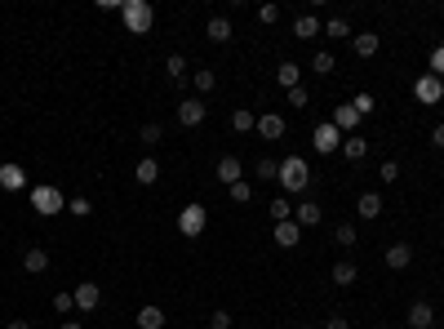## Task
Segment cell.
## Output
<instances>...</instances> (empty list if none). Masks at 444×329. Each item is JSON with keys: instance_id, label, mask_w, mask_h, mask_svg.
<instances>
[{"instance_id": "6da1fadb", "label": "cell", "mask_w": 444, "mask_h": 329, "mask_svg": "<svg viewBox=\"0 0 444 329\" xmlns=\"http://www.w3.org/2000/svg\"><path fill=\"white\" fill-rule=\"evenodd\" d=\"M120 18H125V27L134 36H143V32H151V23H156V9H151V0H125V5H120Z\"/></svg>"}, {"instance_id": "7a4b0ae2", "label": "cell", "mask_w": 444, "mask_h": 329, "mask_svg": "<svg viewBox=\"0 0 444 329\" xmlns=\"http://www.w3.org/2000/svg\"><path fill=\"white\" fill-rule=\"evenodd\" d=\"M276 183L285 187V192H307V183H311V169H307V161H302V156H289V161H280Z\"/></svg>"}, {"instance_id": "3957f363", "label": "cell", "mask_w": 444, "mask_h": 329, "mask_svg": "<svg viewBox=\"0 0 444 329\" xmlns=\"http://www.w3.org/2000/svg\"><path fill=\"white\" fill-rule=\"evenodd\" d=\"M32 205H36V214L54 218V214H62V209H67V196H62L58 187H32Z\"/></svg>"}, {"instance_id": "277c9868", "label": "cell", "mask_w": 444, "mask_h": 329, "mask_svg": "<svg viewBox=\"0 0 444 329\" xmlns=\"http://www.w3.org/2000/svg\"><path fill=\"white\" fill-rule=\"evenodd\" d=\"M205 227H209V214H205V205H187V209L178 214V231H183L187 240H196Z\"/></svg>"}, {"instance_id": "5b68a950", "label": "cell", "mask_w": 444, "mask_h": 329, "mask_svg": "<svg viewBox=\"0 0 444 329\" xmlns=\"http://www.w3.org/2000/svg\"><path fill=\"white\" fill-rule=\"evenodd\" d=\"M311 147H316L320 156L338 152V147H342V129H338L334 120H325V125H316V134H311Z\"/></svg>"}, {"instance_id": "8992f818", "label": "cell", "mask_w": 444, "mask_h": 329, "mask_svg": "<svg viewBox=\"0 0 444 329\" xmlns=\"http://www.w3.org/2000/svg\"><path fill=\"white\" fill-rule=\"evenodd\" d=\"M413 98L427 102V107H436V102L444 98V80L431 76V71H427V76H418V84H413Z\"/></svg>"}, {"instance_id": "52a82bcc", "label": "cell", "mask_w": 444, "mask_h": 329, "mask_svg": "<svg viewBox=\"0 0 444 329\" xmlns=\"http://www.w3.org/2000/svg\"><path fill=\"white\" fill-rule=\"evenodd\" d=\"M205 116H209V107H205V98H183V102H178V120H183L187 129L205 125Z\"/></svg>"}, {"instance_id": "ba28073f", "label": "cell", "mask_w": 444, "mask_h": 329, "mask_svg": "<svg viewBox=\"0 0 444 329\" xmlns=\"http://www.w3.org/2000/svg\"><path fill=\"white\" fill-rule=\"evenodd\" d=\"M71 298H75V307H80V312H93V307L102 303V289L93 285V280H80V285L71 289Z\"/></svg>"}, {"instance_id": "9c48e42d", "label": "cell", "mask_w": 444, "mask_h": 329, "mask_svg": "<svg viewBox=\"0 0 444 329\" xmlns=\"http://www.w3.org/2000/svg\"><path fill=\"white\" fill-rule=\"evenodd\" d=\"M298 240H302V227H298L294 218L276 223V245H280V249H298Z\"/></svg>"}, {"instance_id": "30bf717a", "label": "cell", "mask_w": 444, "mask_h": 329, "mask_svg": "<svg viewBox=\"0 0 444 329\" xmlns=\"http://www.w3.org/2000/svg\"><path fill=\"white\" fill-rule=\"evenodd\" d=\"M0 187H5V192H23L27 187V174H23V165H0Z\"/></svg>"}, {"instance_id": "8fae6325", "label": "cell", "mask_w": 444, "mask_h": 329, "mask_svg": "<svg viewBox=\"0 0 444 329\" xmlns=\"http://www.w3.org/2000/svg\"><path fill=\"white\" fill-rule=\"evenodd\" d=\"M351 49H355V58H373V54L382 49V36L360 32V36H351Z\"/></svg>"}, {"instance_id": "7c38bea8", "label": "cell", "mask_w": 444, "mask_h": 329, "mask_svg": "<svg viewBox=\"0 0 444 329\" xmlns=\"http://www.w3.org/2000/svg\"><path fill=\"white\" fill-rule=\"evenodd\" d=\"M258 134L262 138H280L285 134V116H280V111H262L258 116Z\"/></svg>"}, {"instance_id": "4fadbf2b", "label": "cell", "mask_w": 444, "mask_h": 329, "mask_svg": "<svg viewBox=\"0 0 444 329\" xmlns=\"http://www.w3.org/2000/svg\"><path fill=\"white\" fill-rule=\"evenodd\" d=\"M320 218H325V214H320L316 201H302L298 209H294V223H298V227H320Z\"/></svg>"}, {"instance_id": "5bb4252c", "label": "cell", "mask_w": 444, "mask_h": 329, "mask_svg": "<svg viewBox=\"0 0 444 329\" xmlns=\"http://www.w3.org/2000/svg\"><path fill=\"white\" fill-rule=\"evenodd\" d=\"M431 325H436L431 303H413V307H409V329H431Z\"/></svg>"}, {"instance_id": "9a60e30c", "label": "cell", "mask_w": 444, "mask_h": 329, "mask_svg": "<svg viewBox=\"0 0 444 329\" xmlns=\"http://www.w3.org/2000/svg\"><path fill=\"white\" fill-rule=\"evenodd\" d=\"M334 125L347 134V129H355V125H360V111H355L351 102H342V107H334Z\"/></svg>"}, {"instance_id": "2e32d148", "label": "cell", "mask_w": 444, "mask_h": 329, "mask_svg": "<svg viewBox=\"0 0 444 329\" xmlns=\"http://www.w3.org/2000/svg\"><path fill=\"white\" fill-rule=\"evenodd\" d=\"M205 32H209V41H213V45H226V41H231V23H226L222 14H213Z\"/></svg>"}, {"instance_id": "e0dca14e", "label": "cell", "mask_w": 444, "mask_h": 329, "mask_svg": "<svg viewBox=\"0 0 444 329\" xmlns=\"http://www.w3.org/2000/svg\"><path fill=\"white\" fill-rule=\"evenodd\" d=\"M409 262H413V249L409 245H391V249H386V267H391V271H404Z\"/></svg>"}, {"instance_id": "ac0fdd59", "label": "cell", "mask_w": 444, "mask_h": 329, "mask_svg": "<svg viewBox=\"0 0 444 329\" xmlns=\"http://www.w3.org/2000/svg\"><path fill=\"white\" fill-rule=\"evenodd\" d=\"M138 329H165V312H160L156 303H147L143 312H138Z\"/></svg>"}, {"instance_id": "d6986e66", "label": "cell", "mask_w": 444, "mask_h": 329, "mask_svg": "<svg viewBox=\"0 0 444 329\" xmlns=\"http://www.w3.org/2000/svg\"><path fill=\"white\" fill-rule=\"evenodd\" d=\"M231 129L235 134H249V129H258V116H253L249 107H235L231 111Z\"/></svg>"}, {"instance_id": "ffe728a7", "label": "cell", "mask_w": 444, "mask_h": 329, "mask_svg": "<svg viewBox=\"0 0 444 329\" xmlns=\"http://www.w3.org/2000/svg\"><path fill=\"white\" fill-rule=\"evenodd\" d=\"M23 267L32 271V276H40V271H49V253H45V249H27L23 253Z\"/></svg>"}, {"instance_id": "44dd1931", "label": "cell", "mask_w": 444, "mask_h": 329, "mask_svg": "<svg viewBox=\"0 0 444 329\" xmlns=\"http://www.w3.org/2000/svg\"><path fill=\"white\" fill-rule=\"evenodd\" d=\"M355 209H360L364 218H377V214H382V196H377V192H360V201H355Z\"/></svg>"}, {"instance_id": "7402d4cb", "label": "cell", "mask_w": 444, "mask_h": 329, "mask_svg": "<svg viewBox=\"0 0 444 329\" xmlns=\"http://www.w3.org/2000/svg\"><path fill=\"white\" fill-rule=\"evenodd\" d=\"M294 32H298V41H311V36H320V18L316 14H302L294 23Z\"/></svg>"}, {"instance_id": "603a6c76", "label": "cell", "mask_w": 444, "mask_h": 329, "mask_svg": "<svg viewBox=\"0 0 444 329\" xmlns=\"http://www.w3.org/2000/svg\"><path fill=\"white\" fill-rule=\"evenodd\" d=\"M320 32H325L329 41H351V27H347V18H329Z\"/></svg>"}, {"instance_id": "cb8c5ba5", "label": "cell", "mask_w": 444, "mask_h": 329, "mask_svg": "<svg viewBox=\"0 0 444 329\" xmlns=\"http://www.w3.org/2000/svg\"><path fill=\"white\" fill-rule=\"evenodd\" d=\"M218 178H222L226 187L240 183V161H235V156H222V161H218Z\"/></svg>"}, {"instance_id": "d4e9b609", "label": "cell", "mask_w": 444, "mask_h": 329, "mask_svg": "<svg viewBox=\"0 0 444 329\" xmlns=\"http://www.w3.org/2000/svg\"><path fill=\"white\" fill-rule=\"evenodd\" d=\"M355 276H360L355 262H334V285H355Z\"/></svg>"}, {"instance_id": "484cf974", "label": "cell", "mask_w": 444, "mask_h": 329, "mask_svg": "<svg viewBox=\"0 0 444 329\" xmlns=\"http://www.w3.org/2000/svg\"><path fill=\"white\" fill-rule=\"evenodd\" d=\"M364 152H369V143H364V138H342V156L347 161H364Z\"/></svg>"}, {"instance_id": "4316f807", "label": "cell", "mask_w": 444, "mask_h": 329, "mask_svg": "<svg viewBox=\"0 0 444 329\" xmlns=\"http://www.w3.org/2000/svg\"><path fill=\"white\" fill-rule=\"evenodd\" d=\"M134 178H138V183H143V187H151V183H156V178H160V165H156V161H151V156H147V161H138Z\"/></svg>"}, {"instance_id": "83f0119b", "label": "cell", "mask_w": 444, "mask_h": 329, "mask_svg": "<svg viewBox=\"0 0 444 329\" xmlns=\"http://www.w3.org/2000/svg\"><path fill=\"white\" fill-rule=\"evenodd\" d=\"M298 76H302L298 63H280V67H276V80L285 84V89H298Z\"/></svg>"}, {"instance_id": "f1b7e54d", "label": "cell", "mask_w": 444, "mask_h": 329, "mask_svg": "<svg viewBox=\"0 0 444 329\" xmlns=\"http://www.w3.org/2000/svg\"><path fill=\"white\" fill-rule=\"evenodd\" d=\"M165 71H169V80H183L187 76V58H183V54H169V58H165Z\"/></svg>"}, {"instance_id": "f546056e", "label": "cell", "mask_w": 444, "mask_h": 329, "mask_svg": "<svg viewBox=\"0 0 444 329\" xmlns=\"http://www.w3.org/2000/svg\"><path fill=\"white\" fill-rule=\"evenodd\" d=\"M334 240H338L342 249H351V245H355V223H338V227H334Z\"/></svg>"}, {"instance_id": "4dcf8cb0", "label": "cell", "mask_w": 444, "mask_h": 329, "mask_svg": "<svg viewBox=\"0 0 444 329\" xmlns=\"http://www.w3.org/2000/svg\"><path fill=\"white\" fill-rule=\"evenodd\" d=\"M271 218H276V223L294 218V205H289V196H276V201H271Z\"/></svg>"}, {"instance_id": "1f68e13d", "label": "cell", "mask_w": 444, "mask_h": 329, "mask_svg": "<svg viewBox=\"0 0 444 329\" xmlns=\"http://www.w3.org/2000/svg\"><path fill=\"white\" fill-rule=\"evenodd\" d=\"M191 80H196V89H200V93H209V89H213V84H218V76H213V71H209V67H200V71H191Z\"/></svg>"}, {"instance_id": "d6a6232c", "label": "cell", "mask_w": 444, "mask_h": 329, "mask_svg": "<svg viewBox=\"0 0 444 329\" xmlns=\"http://www.w3.org/2000/svg\"><path fill=\"white\" fill-rule=\"evenodd\" d=\"M231 201L235 205H249L253 201V183H244V178H240V183H231Z\"/></svg>"}, {"instance_id": "836d02e7", "label": "cell", "mask_w": 444, "mask_h": 329, "mask_svg": "<svg viewBox=\"0 0 444 329\" xmlns=\"http://www.w3.org/2000/svg\"><path fill=\"white\" fill-rule=\"evenodd\" d=\"M311 67H316L320 76H334V71H338V63H334V54H316V58H311Z\"/></svg>"}, {"instance_id": "e575fe53", "label": "cell", "mask_w": 444, "mask_h": 329, "mask_svg": "<svg viewBox=\"0 0 444 329\" xmlns=\"http://www.w3.org/2000/svg\"><path fill=\"white\" fill-rule=\"evenodd\" d=\"M351 107L360 111V120H364V116H369V111L377 107V102H373V93H355V98H351Z\"/></svg>"}, {"instance_id": "d590c367", "label": "cell", "mask_w": 444, "mask_h": 329, "mask_svg": "<svg viewBox=\"0 0 444 329\" xmlns=\"http://www.w3.org/2000/svg\"><path fill=\"white\" fill-rule=\"evenodd\" d=\"M377 178H382V183H400V165H395V161H382Z\"/></svg>"}, {"instance_id": "8d00e7d4", "label": "cell", "mask_w": 444, "mask_h": 329, "mask_svg": "<svg viewBox=\"0 0 444 329\" xmlns=\"http://www.w3.org/2000/svg\"><path fill=\"white\" fill-rule=\"evenodd\" d=\"M67 209L75 218H84V214H93V205H89V196H75V201H67Z\"/></svg>"}, {"instance_id": "74e56055", "label": "cell", "mask_w": 444, "mask_h": 329, "mask_svg": "<svg viewBox=\"0 0 444 329\" xmlns=\"http://www.w3.org/2000/svg\"><path fill=\"white\" fill-rule=\"evenodd\" d=\"M258 23H267V27L280 23V5H262V9H258Z\"/></svg>"}, {"instance_id": "f35d334b", "label": "cell", "mask_w": 444, "mask_h": 329, "mask_svg": "<svg viewBox=\"0 0 444 329\" xmlns=\"http://www.w3.org/2000/svg\"><path fill=\"white\" fill-rule=\"evenodd\" d=\"M307 102H311V93L302 89V84H298V89H289V107H294V111H298V107H307Z\"/></svg>"}, {"instance_id": "ab89813d", "label": "cell", "mask_w": 444, "mask_h": 329, "mask_svg": "<svg viewBox=\"0 0 444 329\" xmlns=\"http://www.w3.org/2000/svg\"><path fill=\"white\" fill-rule=\"evenodd\" d=\"M71 307H75V298H71V294H54V312H58V316H67Z\"/></svg>"}, {"instance_id": "60d3db41", "label": "cell", "mask_w": 444, "mask_h": 329, "mask_svg": "<svg viewBox=\"0 0 444 329\" xmlns=\"http://www.w3.org/2000/svg\"><path fill=\"white\" fill-rule=\"evenodd\" d=\"M431 76H444V45L431 49Z\"/></svg>"}, {"instance_id": "b9f144b4", "label": "cell", "mask_w": 444, "mask_h": 329, "mask_svg": "<svg viewBox=\"0 0 444 329\" xmlns=\"http://www.w3.org/2000/svg\"><path fill=\"white\" fill-rule=\"evenodd\" d=\"M280 174V161H258V178H276Z\"/></svg>"}, {"instance_id": "7bdbcfd3", "label": "cell", "mask_w": 444, "mask_h": 329, "mask_svg": "<svg viewBox=\"0 0 444 329\" xmlns=\"http://www.w3.org/2000/svg\"><path fill=\"white\" fill-rule=\"evenodd\" d=\"M209 329H231V312H213L209 316Z\"/></svg>"}, {"instance_id": "ee69618b", "label": "cell", "mask_w": 444, "mask_h": 329, "mask_svg": "<svg viewBox=\"0 0 444 329\" xmlns=\"http://www.w3.org/2000/svg\"><path fill=\"white\" fill-rule=\"evenodd\" d=\"M160 134H165V129H160L156 120H151V125H143V143H160Z\"/></svg>"}, {"instance_id": "f6af8a7d", "label": "cell", "mask_w": 444, "mask_h": 329, "mask_svg": "<svg viewBox=\"0 0 444 329\" xmlns=\"http://www.w3.org/2000/svg\"><path fill=\"white\" fill-rule=\"evenodd\" d=\"M431 143H436L440 152H444V125H436V129H431Z\"/></svg>"}, {"instance_id": "bcb514c9", "label": "cell", "mask_w": 444, "mask_h": 329, "mask_svg": "<svg viewBox=\"0 0 444 329\" xmlns=\"http://www.w3.org/2000/svg\"><path fill=\"white\" fill-rule=\"evenodd\" d=\"M325 329H347V321H342V316H329V325Z\"/></svg>"}, {"instance_id": "7dc6e473", "label": "cell", "mask_w": 444, "mask_h": 329, "mask_svg": "<svg viewBox=\"0 0 444 329\" xmlns=\"http://www.w3.org/2000/svg\"><path fill=\"white\" fill-rule=\"evenodd\" d=\"M5 329H32V321H9Z\"/></svg>"}, {"instance_id": "c3c4849f", "label": "cell", "mask_w": 444, "mask_h": 329, "mask_svg": "<svg viewBox=\"0 0 444 329\" xmlns=\"http://www.w3.org/2000/svg\"><path fill=\"white\" fill-rule=\"evenodd\" d=\"M62 329H84V325L80 321H62Z\"/></svg>"}, {"instance_id": "681fc988", "label": "cell", "mask_w": 444, "mask_h": 329, "mask_svg": "<svg viewBox=\"0 0 444 329\" xmlns=\"http://www.w3.org/2000/svg\"><path fill=\"white\" fill-rule=\"evenodd\" d=\"M298 329H311V325H298Z\"/></svg>"}, {"instance_id": "f907efd6", "label": "cell", "mask_w": 444, "mask_h": 329, "mask_svg": "<svg viewBox=\"0 0 444 329\" xmlns=\"http://www.w3.org/2000/svg\"><path fill=\"white\" fill-rule=\"evenodd\" d=\"M440 325H444V312H440Z\"/></svg>"}]
</instances>
